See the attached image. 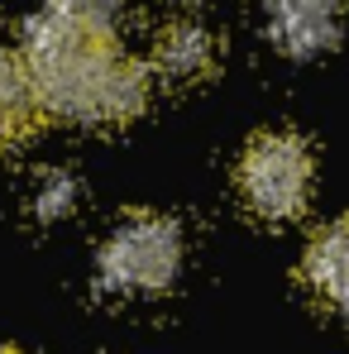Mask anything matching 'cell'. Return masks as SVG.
<instances>
[{
	"instance_id": "obj_1",
	"label": "cell",
	"mask_w": 349,
	"mask_h": 354,
	"mask_svg": "<svg viewBox=\"0 0 349 354\" xmlns=\"http://www.w3.org/2000/svg\"><path fill=\"white\" fill-rule=\"evenodd\" d=\"M19 53L29 62L44 115L72 120V124H129L149 106L144 62L115 48V39H91L48 10L24 19Z\"/></svg>"
},
{
	"instance_id": "obj_2",
	"label": "cell",
	"mask_w": 349,
	"mask_h": 354,
	"mask_svg": "<svg viewBox=\"0 0 349 354\" xmlns=\"http://www.w3.org/2000/svg\"><path fill=\"white\" fill-rule=\"evenodd\" d=\"M182 273V230L158 211H129L96 249V288L111 297H153Z\"/></svg>"
},
{
	"instance_id": "obj_3",
	"label": "cell",
	"mask_w": 349,
	"mask_h": 354,
	"mask_svg": "<svg viewBox=\"0 0 349 354\" xmlns=\"http://www.w3.org/2000/svg\"><path fill=\"white\" fill-rule=\"evenodd\" d=\"M239 201L258 221H292L306 211L311 187H316V153L301 134L287 129H263L244 144L239 153Z\"/></svg>"
},
{
	"instance_id": "obj_4",
	"label": "cell",
	"mask_w": 349,
	"mask_h": 354,
	"mask_svg": "<svg viewBox=\"0 0 349 354\" xmlns=\"http://www.w3.org/2000/svg\"><path fill=\"white\" fill-rule=\"evenodd\" d=\"M268 39L287 58H316L345 34V0H268Z\"/></svg>"
},
{
	"instance_id": "obj_5",
	"label": "cell",
	"mask_w": 349,
	"mask_h": 354,
	"mask_svg": "<svg viewBox=\"0 0 349 354\" xmlns=\"http://www.w3.org/2000/svg\"><path fill=\"white\" fill-rule=\"evenodd\" d=\"M220 44L201 15H173L153 39V72L168 82H201L216 72Z\"/></svg>"
},
{
	"instance_id": "obj_6",
	"label": "cell",
	"mask_w": 349,
	"mask_h": 354,
	"mask_svg": "<svg viewBox=\"0 0 349 354\" xmlns=\"http://www.w3.org/2000/svg\"><path fill=\"white\" fill-rule=\"evenodd\" d=\"M301 278L330 311L349 316V216L330 221L321 235L311 239V249L301 259Z\"/></svg>"
},
{
	"instance_id": "obj_7",
	"label": "cell",
	"mask_w": 349,
	"mask_h": 354,
	"mask_svg": "<svg viewBox=\"0 0 349 354\" xmlns=\"http://www.w3.org/2000/svg\"><path fill=\"white\" fill-rule=\"evenodd\" d=\"M39 115H44V106H39L29 62H24V53H15V48L0 44V149L19 144L39 124Z\"/></svg>"
},
{
	"instance_id": "obj_8",
	"label": "cell",
	"mask_w": 349,
	"mask_h": 354,
	"mask_svg": "<svg viewBox=\"0 0 349 354\" xmlns=\"http://www.w3.org/2000/svg\"><path fill=\"white\" fill-rule=\"evenodd\" d=\"M124 5L129 0H48L44 10L58 15L62 24L91 34V39H115L120 19H124Z\"/></svg>"
},
{
	"instance_id": "obj_9",
	"label": "cell",
	"mask_w": 349,
	"mask_h": 354,
	"mask_svg": "<svg viewBox=\"0 0 349 354\" xmlns=\"http://www.w3.org/2000/svg\"><path fill=\"white\" fill-rule=\"evenodd\" d=\"M77 206V182L67 173H44L34 187V216L39 221H58Z\"/></svg>"
},
{
	"instance_id": "obj_10",
	"label": "cell",
	"mask_w": 349,
	"mask_h": 354,
	"mask_svg": "<svg viewBox=\"0 0 349 354\" xmlns=\"http://www.w3.org/2000/svg\"><path fill=\"white\" fill-rule=\"evenodd\" d=\"M0 354H19V350H10V345H0Z\"/></svg>"
}]
</instances>
